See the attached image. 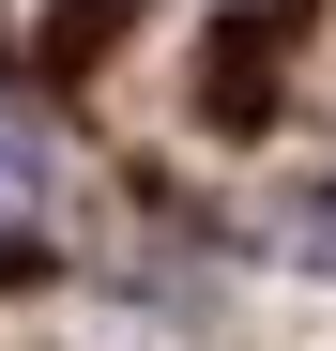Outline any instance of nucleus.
<instances>
[{
	"label": "nucleus",
	"instance_id": "f257e3e1",
	"mask_svg": "<svg viewBox=\"0 0 336 351\" xmlns=\"http://www.w3.org/2000/svg\"><path fill=\"white\" fill-rule=\"evenodd\" d=\"M275 62H291V0H260V16H230V31H214L199 107H214V123H275Z\"/></svg>",
	"mask_w": 336,
	"mask_h": 351
},
{
	"label": "nucleus",
	"instance_id": "f03ea898",
	"mask_svg": "<svg viewBox=\"0 0 336 351\" xmlns=\"http://www.w3.org/2000/svg\"><path fill=\"white\" fill-rule=\"evenodd\" d=\"M123 16H138V0H62V16H46V62H92Z\"/></svg>",
	"mask_w": 336,
	"mask_h": 351
},
{
	"label": "nucleus",
	"instance_id": "7ed1b4c3",
	"mask_svg": "<svg viewBox=\"0 0 336 351\" xmlns=\"http://www.w3.org/2000/svg\"><path fill=\"white\" fill-rule=\"evenodd\" d=\"M291 245H306V260H321V275H336V184H321V199H306V214H291Z\"/></svg>",
	"mask_w": 336,
	"mask_h": 351
},
{
	"label": "nucleus",
	"instance_id": "20e7f679",
	"mask_svg": "<svg viewBox=\"0 0 336 351\" xmlns=\"http://www.w3.org/2000/svg\"><path fill=\"white\" fill-rule=\"evenodd\" d=\"M0 199H31V138H0Z\"/></svg>",
	"mask_w": 336,
	"mask_h": 351
}]
</instances>
